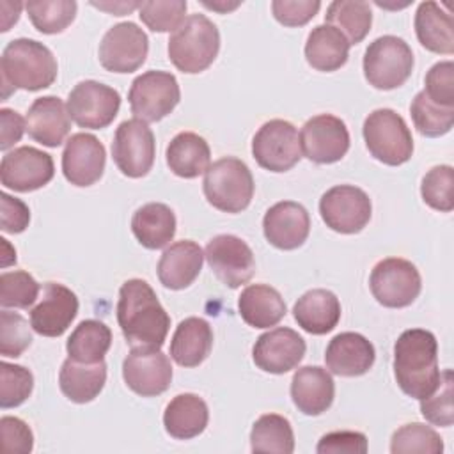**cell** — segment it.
Returning a JSON list of instances; mask_svg holds the SVG:
<instances>
[{
    "label": "cell",
    "mask_w": 454,
    "mask_h": 454,
    "mask_svg": "<svg viewBox=\"0 0 454 454\" xmlns=\"http://www.w3.org/2000/svg\"><path fill=\"white\" fill-rule=\"evenodd\" d=\"M300 147L305 158L319 165L342 160L349 149V131L346 122L332 114L310 117L301 126Z\"/></svg>",
    "instance_id": "9a60e30c"
},
{
    "label": "cell",
    "mask_w": 454,
    "mask_h": 454,
    "mask_svg": "<svg viewBox=\"0 0 454 454\" xmlns=\"http://www.w3.org/2000/svg\"><path fill=\"white\" fill-rule=\"evenodd\" d=\"M317 0H273L271 12L275 20L284 27H303L319 11Z\"/></svg>",
    "instance_id": "f907efd6"
},
{
    "label": "cell",
    "mask_w": 454,
    "mask_h": 454,
    "mask_svg": "<svg viewBox=\"0 0 454 454\" xmlns=\"http://www.w3.org/2000/svg\"><path fill=\"white\" fill-rule=\"evenodd\" d=\"M76 314V294L59 282H46L39 303L30 310V326L39 335L60 337L71 326Z\"/></svg>",
    "instance_id": "d6986e66"
},
{
    "label": "cell",
    "mask_w": 454,
    "mask_h": 454,
    "mask_svg": "<svg viewBox=\"0 0 454 454\" xmlns=\"http://www.w3.org/2000/svg\"><path fill=\"white\" fill-rule=\"evenodd\" d=\"M424 85L422 92L429 101L445 108H454V64L450 60L436 62L427 71Z\"/></svg>",
    "instance_id": "c3c4849f"
},
{
    "label": "cell",
    "mask_w": 454,
    "mask_h": 454,
    "mask_svg": "<svg viewBox=\"0 0 454 454\" xmlns=\"http://www.w3.org/2000/svg\"><path fill=\"white\" fill-rule=\"evenodd\" d=\"M165 158L168 168L177 177L184 179H193L206 174L211 165V151L207 142L193 131L177 133L168 142Z\"/></svg>",
    "instance_id": "1f68e13d"
},
{
    "label": "cell",
    "mask_w": 454,
    "mask_h": 454,
    "mask_svg": "<svg viewBox=\"0 0 454 454\" xmlns=\"http://www.w3.org/2000/svg\"><path fill=\"white\" fill-rule=\"evenodd\" d=\"M186 9L188 4L184 0L142 2L138 7V16L153 32H174L184 21Z\"/></svg>",
    "instance_id": "f6af8a7d"
},
{
    "label": "cell",
    "mask_w": 454,
    "mask_h": 454,
    "mask_svg": "<svg viewBox=\"0 0 454 454\" xmlns=\"http://www.w3.org/2000/svg\"><path fill=\"white\" fill-rule=\"evenodd\" d=\"M112 344V332L110 328L98 319H85L82 321L69 335L66 342V349L69 358L94 364L105 360Z\"/></svg>",
    "instance_id": "8d00e7d4"
},
{
    "label": "cell",
    "mask_w": 454,
    "mask_h": 454,
    "mask_svg": "<svg viewBox=\"0 0 454 454\" xmlns=\"http://www.w3.org/2000/svg\"><path fill=\"white\" fill-rule=\"evenodd\" d=\"M39 284L23 270L4 271L0 275V305L4 309H28L39 298Z\"/></svg>",
    "instance_id": "7bdbcfd3"
},
{
    "label": "cell",
    "mask_w": 454,
    "mask_h": 454,
    "mask_svg": "<svg viewBox=\"0 0 454 454\" xmlns=\"http://www.w3.org/2000/svg\"><path fill=\"white\" fill-rule=\"evenodd\" d=\"M121 108V96L115 89L83 80L76 83L67 96V114L80 128L103 129L114 122Z\"/></svg>",
    "instance_id": "4fadbf2b"
},
{
    "label": "cell",
    "mask_w": 454,
    "mask_h": 454,
    "mask_svg": "<svg viewBox=\"0 0 454 454\" xmlns=\"http://www.w3.org/2000/svg\"><path fill=\"white\" fill-rule=\"evenodd\" d=\"M90 5L92 7H98V9H101V11H106V12H110V14H114V16H124V14H128V12H131V11H135V9H138L140 7V4L138 2H105V4H98V2H90Z\"/></svg>",
    "instance_id": "11a10c76"
},
{
    "label": "cell",
    "mask_w": 454,
    "mask_h": 454,
    "mask_svg": "<svg viewBox=\"0 0 454 454\" xmlns=\"http://www.w3.org/2000/svg\"><path fill=\"white\" fill-rule=\"evenodd\" d=\"M362 133L371 156L385 165H403L413 154L411 131L392 108L372 110L364 121Z\"/></svg>",
    "instance_id": "8992f818"
},
{
    "label": "cell",
    "mask_w": 454,
    "mask_h": 454,
    "mask_svg": "<svg viewBox=\"0 0 454 454\" xmlns=\"http://www.w3.org/2000/svg\"><path fill=\"white\" fill-rule=\"evenodd\" d=\"M181 90L172 73L151 69L138 74L129 87L128 101L135 119L158 122L167 117L179 103Z\"/></svg>",
    "instance_id": "ba28073f"
},
{
    "label": "cell",
    "mask_w": 454,
    "mask_h": 454,
    "mask_svg": "<svg viewBox=\"0 0 454 454\" xmlns=\"http://www.w3.org/2000/svg\"><path fill=\"white\" fill-rule=\"evenodd\" d=\"M25 124L32 140L46 147H59L71 129V117L60 98L43 96L30 105Z\"/></svg>",
    "instance_id": "cb8c5ba5"
},
{
    "label": "cell",
    "mask_w": 454,
    "mask_h": 454,
    "mask_svg": "<svg viewBox=\"0 0 454 454\" xmlns=\"http://www.w3.org/2000/svg\"><path fill=\"white\" fill-rule=\"evenodd\" d=\"M156 142L147 122L140 119L122 121L114 135L112 158L128 177H144L154 165Z\"/></svg>",
    "instance_id": "8fae6325"
},
{
    "label": "cell",
    "mask_w": 454,
    "mask_h": 454,
    "mask_svg": "<svg viewBox=\"0 0 454 454\" xmlns=\"http://www.w3.org/2000/svg\"><path fill=\"white\" fill-rule=\"evenodd\" d=\"M254 177L245 161L225 156L209 165L204 174L202 190L207 202L223 213H241L254 197Z\"/></svg>",
    "instance_id": "5b68a950"
},
{
    "label": "cell",
    "mask_w": 454,
    "mask_h": 454,
    "mask_svg": "<svg viewBox=\"0 0 454 454\" xmlns=\"http://www.w3.org/2000/svg\"><path fill=\"white\" fill-rule=\"evenodd\" d=\"M369 287L376 301L388 309L411 305L422 289L417 266L401 257H387L376 262L369 277Z\"/></svg>",
    "instance_id": "9c48e42d"
},
{
    "label": "cell",
    "mask_w": 454,
    "mask_h": 454,
    "mask_svg": "<svg viewBox=\"0 0 454 454\" xmlns=\"http://www.w3.org/2000/svg\"><path fill=\"white\" fill-rule=\"evenodd\" d=\"M335 397V383L332 374L319 365L300 367L291 380V399L303 415L325 413Z\"/></svg>",
    "instance_id": "d4e9b609"
},
{
    "label": "cell",
    "mask_w": 454,
    "mask_h": 454,
    "mask_svg": "<svg viewBox=\"0 0 454 454\" xmlns=\"http://www.w3.org/2000/svg\"><path fill=\"white\" fill-rule=\"evenodd\" d=\"M147 34L133 21H122L108 28L99 43V62L112 73H133L147 59Z\"/></svg>",
    "instance_id": "5bb4252c"
},
{
    "label": "cell",
    "mask_w": 454,
    "mask_h": 454,
    "mask_svg": "<svg viewBox=\"0 0 454 454\" xmlns=\"http://www.w3.org/2000/svg\"><path fill=\"white\" fill-rule=\"evenodd\" d=\"M117 323L131 348L160 349L170 328V316L142 278H129L119 289Z\"/></svg>",
    "instance_id": "6da1fadb"
},
{
    "label": "cell",
    "mask_w": 454,
    "mask_h": 454,
    "mask_svg": "<svg viewBox=\"0 0 454 454\" xmlns=\"http://www.w3.org/2000/svg\"><path fill=\"white\" fill-rule=\"evenodd\" d=\"M213 330L202 317L183 319L170 340V356L181 367H197L211 353Z\"/></svg>",
    "instance_id": "f1b7e54d"
},
{
    "label": "cell",
    "mask_w": 454,
    "mask_h": 454,
    "mask_svg": "<svg viewBox=\"0 0 454 454\" xmlns=\"http://www.w3.org/2000/svg\"><path fill=\"white\" fill-rule=\"evenodd\" d=\"M0 434L5 454H28L34 449L32 429L18 417L4 415L0 419Z\"/></svg>",
    "instance_id": "681fc988"
},
{
    "label": "cell",
    "mask_w": 454,
    "mask_h": 454,
    "mask_svg": "<svg viewBox=\"0 0 454 454\" xmlns=\"http://www.w3.org/2000/svg\"><path fill=\"white\" fill-rule=\"evenodd\" d=\"M452 394H454V378L452 371L445 369L440 374V383L433 394L420 399V413L422 417L442 427H450L454 422L452 411Z\"/></svg>",
    "instance_id": "ee69618b"
},
{
    "label": "cell",
    "mask_w": 454,
    "mask_h": 454,
    "mask_svg": "<svg viewBox=\"0 0 454 454\" xmlns=\"http://www.w3.org/2000/svg\"><path fill=\"white\" fill-rule=\"evenodd\" d=\"M241 319L252 328H270L278 325L287 309L280 293L268 284H250L238 298Z\"/></svg>",
    "instance_id": "83f0119b"
},
{
    "label": "cell",
    "mask_w": 454,
    "mask_h": 454,
    "mask_svg": "<svg viewBox=\"0 0 454 454\" xmlns=\"http://www.w3.org/2000/svg\"><path fill=\"white\" fill-rule=\"evenodd\" d=\"M204 5L207 7V9H213V11H220V12H227V11H232V9H236L238 5H239V2H234V4H229V5H225L223 2H220V4H209V2H204Z\"/></svg>",
    "instance_id": "9f6ffc18"
},
{
    "label": "cell",
    "mask_w": 454,
    "mask_h": 454,
    "mask_svg": "<svg viewBox=\"0 0 454 454\" xmlns=\"http://www.w3.org/2000/svg\"><path fill=\"white\" fill-rule=\"evenodd\" d=\"M2 98L11 90H41L50 87L57 78V60L48 46L35 39H12L0 57Z\"/></svg>",
    "instance_id": "3957f363"
},
{
    "label": "cell",
    "mask_w": 454,
    "mask_h": 454,
    "mask_svg": "<svg viewBox=\"0 0 454 454\" xmlns=\"http://www.w3.org/2000/svg\"><path fill=\"white\" fill-rule=\"evenodd\" d=\"M0 206H2V231L4 232L18 234L28 227L30 209L23 200L11 197L9 193L4 192L0 195Z\"/></svg>",
    "instance_id": "f5cc1de1"
},
{
    "label": "cell",
    "mask_w": 454,
    "mask_h": 454,
    "mask_svg": "<svg viewBox=\"0 0 454 454\" xmlns=\"http://www.w3.org/2000/svg\"><path fill=\"white\" fill-rule=\"evenodd\" d=\"M252 452L291 454L294 450V433L291 422L278 413L261 415L250 431Z\"/></svg>",
    "instance_id": "74e56055"
},
{
    "label": "cell",
    "mask_w": 454,
    "mask_h": 454,
    "mask_svg": "<svg viewBox=\"0 0 454 454\" xmlns=\"http://www.w3.org/2000/svg\"><path fill=\"white\" fill-rule=\"evenodd\" d=\"M0 124H2L0 149L7 151L16 142H20V138L23 137V131H27V124H25V119L11 108L0 110Z\"/></svg>",
    "instance_id": "db71d44e"
},
{
    "label": "cell",
    "mask_w": 454,
    "mask_h": 454,
    "mask_svg": "<svg viewBox=\"0 0 454 454\" xmlns=\"http://www.w3.org/2000/svg\"><path fill=\"white\" fill-rule=\"evenodd\" d=\"M376 360L374 346L356 332L337 333L326 346L325 362L332 374L355 378L365 374Z\"/></svg>",
    "instance_id": "603a6c76"
},
{
    "label": "cell",
    "mask_w": 454,
    "mask_h": 454,
    "mask_svg": "<svg viewBox=\"0 0 454 454\" xmlns=\"http://www.w3.org/2000/svg\"><path fill=\"white\" fill-rule=\"evenodd\" d=\"M298 326L307 333L325 335L332 332L340 319V301L328 289H310L303 293L293 307Z\"/></svg>",
    "instance_id": "4316f807"
},
{
    "label": "cell",
    "mask_w": 454,
    "mask_h": 454,
    "mask_svg": "<svg viewBox=\"0 0 454 454\" xmlns=\"http://www.w3.org/2000/svg\"><path fill=\"white\" fill-rule=\"evenodd\" d=\"M204 257L218 280L231 289L250 282L255 273L252 248L234 234H218L209 239Z\"/></svg>",
    "instance_id": "e0dca14e"
},
{
    "label": "cell",
    "mask_w": 454,
    "mask_h": 454,
    "mask_svg": "<svg viewBox=\"0 0 454 454\" xmlns=\"http://www.w3.org/2000/svg\"><path fill=\"white\" fill-rule=\"evenodd\" d=\"M325 23L337 28L349 44H358L371 30L372 11L362 0H335L326 9Z\"/></svg>",
    "instance_id": "d590c367"
},
{
    "label": "cell",
    "mask_w": 454,
    "mask_h": 454,
    "mask_svg": "<svg viewBox=\"0 0 454 454\" xmlns=\"http://www.w3.org/2000/svg\"><path fill=\"white\" fill-rule=\"evenodd\" d=\"M316 450L319 454H365L367 436L358 431H332L321 436Z\"/></svg>",
    "instance_id": "816d5d0a"
},
{
    "label": "cell",
    "mask_w": 454,
    "mask_h": 454,
    "mask_svg": "<svg viewBox=\"0 0 454 454\" xmlns=\"http://www.w3.org/2000/svg\"><path fill=\"white\" fill-rule=\"evenodd\" d=\"M349 46L337 28L323 23L310 30L305 43V59L316 71L332 73L348 62Z\"/></svg>",
    "instance_id": "836d02e7"
},
{
    "label": "cell",
    "mask_w": 454,
    "mask_h": 454,
    "mask_svg": "<svg viewBox=\"0 0 454 454\" xmlns=\"http://www.w3.org/2000/svg\"><path fill=\"white\" fill-rule=\"evenodd\" d=\"M106 381L105 360L85 364L73 358H66L59 372V387L62 394L78 404L94 401L103 390Z\"/></svg>",
    "instance_id": "f546056e"
},
{
    "label": "cell",
    "mask_w": 454,
    "mask_h": 454,
    "mask_svg": "<svg viewBox=\"0 0 454 454\" xmlns=\"http://www.w3.org/2000/svg\"><path fill=\"white\" fill-rule=\"evenodd\" d=\"M369 195L353 184H337L319 199V215L326 227L340 234H356L371 220Z\"/></svg>",
    "instance_id": "7c38bea8"
},
{
    "label": "cell",
    "mask_w": 454,
    "mask_h": 454,
    "mask_svg": "<svg viewBox=\"0 0 454 454\" xmlns=\"http://www.w3.org/2000/svg\"><path fill=\"white\" fill-rule=\"evenodd\" d=\"M32 344L28 323L18 312H0V355L5 358H18Z\"/></svg>",
    "instance_id": "7dc6e473"
},
{
    "label": "cell",
    "mask_w": 454,
    "mask_h": 454,
    "mask_svg": "<svg viewBox=\"0 0 454 454\" xmlns=\"http://www.w3.org/2000/svg\"><path fill=\"white\" fill-rule=\"evenodd\" d=\"M252 156L270 172H287L301 158L298 129L284 119L264 122L252 138Z\"/></svg>",
    "instance_id": "30bf717a"
},
{
    "label": "cell",
    "mask_w": 454,
    "mask_h": 454,
    "mask_svg": "<svg viewBox=\"0 0 454 454\" xmlns=\"http://www.w3.org/2000/svg\"><path fill=\"white\" fill-rule=\"evenodd\" d=\"M122 378L135 394L154 397L170 387L172 365L161 349L131 348L122 362Z\"/></svg>",
    "instance_id": "ac0fdd59"
},
{
    "label": "cell",
    "mask_w": 454,
    "mask_h": 454,
    "mask_svg": "<svg viewBox=\"0 0 454 454\" xmlns=\"http://www.w3.org/2000/svg\"><path fill=\"white\" fill-rule=\"evenodd\" d=\"M204 252L199 243L192 239H181L165 248L158 261V278L172 291L184 289L195 282L202 270Z\"/></svg>",
    "instance_id": "484cf974"
},
{
    "label": "cell",
    "mask_w": 454,
    "mask_h": 454,
    "mask_svg": "<svg viewBox=\"0 0 454 454\" xmlns=\"http://www.w3.org/2000/svg\"><path fill=\"white\" fill-rule=\"evenodd\" d=\"M422 200L442 213L454 209V168L450 165H436L426 172L420 184Z\"/></svg>",
    "instance_id": "b9f144b4"
},
{
    "label": "cell",
    "mask_w": 454,
    "mask_h": 454,
    "mask_svg": "<svg viewBox=\"0 0 454 454\" xmlns=\"http://www.w3.org/2000/svg\"><path fill=\"white\" fill-rule=\"evenodd\" d=\"M305 348V340L298 332L278 326L257 337L252 348V358L261 371L284 374L301 362Z\"/></svg>",
    "instance_id": "44dd1931"
},
{
    "label": "cell",
    "mask_w": 454,
    "mask_h": 454,
    "mask_svg": "<svg viewBox=\"0 0 454 454\" xmlns=\"http://www.w3.org/2000/svg\"><path fill=\"white\" fill-rule=\"evenodd\" d=\"M131 231L142 247L149 250L163 248L174 239L176 215L167 204H144L133 213Z\"/></svg>",
    "instance_id": "e575fe53"
},
{
    "label": "cell",
    "mask_w": 454,
    "mask_h": 454,
    "mask_svg": "<svg viewBox=\"0 0 454 454\" xmlns=\"http://www.w3.org/2000/svg\"><path fill=\"white\" fill-rule=\"evenodd\" d=\"M25 9L35 30L60 34L74 21L78 5L74 0H34L27 2Z\"/></svg>",
    "instance_id": "f35d334b"
},
{
    "label": "cell",
    "mask_w": 454,
    "mask_h": 454,
    "mask_svg": "<svg viewBox=\"0 0 454 454\" xmlns=\"http://www.w3.org/2000/svg\"><path fill=\"white\" fill-rule=\"evenodd\" d=\"M0 406L4 410L23 404L34 388V376L23 365L0 364Z\"/></svg>",
    "instance_id": "bcb514c9"
},
{
    "label": "cell",
    "mask_w": 454,
    "mask_h": 454,
    "mask_svg": "<svg viewBox=\"0 0 454 454\" xmlns=\"http://www.w3.org/2000/svg\"><path fill=\"white\" fill-rule=\"evenodd\" d=\"M362 67L369 85L380 90H392L410 78L413 51L403 37L381 35L367 46Z\"/></svg>",
    "instance_id": "52a82bcc"
},
{
    "label": "cell",
    "mask_w": 454,
    "mask_h": 454,
    "mask_svg": "<svg viewBox=\"0 0 454 454\" xmlns=\"http://www.w3.org/2000/svg\"><path fill=\"white\" fill-rule=\"evenodd\" d=\"M410 114L417 131L429 138L449 133L454 124V108H445L429 101L422 90L411 99Z\"/></svg>",
    "instance_id": "ab89813d"
},
{
    "label": "cell",
    "mask_w": 454,
    "mask_h": 454,
    "mask_svg": "<svg viewBox=\"0 0 454 454\" xmlns=\"http://www.w3.org/2000/svg\"><path fill=\"white\" fill-rule=\"evenodd\" d=\"M106 151L92 133H74L66 140L62 151L64 177L74 186H90L105 172Z\"/></svg>",
    "instance_id": "ffe728a7"
},
{
    "label": "cell",
    "mask_w": 454,
    "mask_h": 454,
    "mask_svg": "<svg viewBox=\"0 0 454 454\" xmlns=\"http://www.w3.org/2000/svg\"><path fill=\"white\" fill-rule=\"evenodd\" d=\"M55 174L53 158L32 145L16 147L2 156L0 181L14 192H34L46 186Z\"/></svg>",
    "instance_id": "2e32d148"
},
{
    "label": "cell",
    "mask_w": 454,
    "mask_h": 454,
    "mask_svg": "<svg viewBox=\"0 0 454 454\" xmlns=\"http://www.w3.org/2000/svg\"><path fill=\"white\" fill-rule=\"evenodd\" d=\"M390 452L392 454H410V452L440 454L443 452V442L433 427L420 422H411L394 431L390 438Z\"/></svg>",
    "instance_id": "60d3db41"
},
{
    "label": "cell",
    "mask_w": 454,
    "mask_h": 454,
    "mask_svg": "<svg viewBox=\"0 0 454 454\" xmlns=\"http://www.w3.org/2000/svg\"><path fill=\"white\" fill-rule=\"evenodd\" d=\"M262 232L268 243L275 248L294 250L301 247L309 238V211L294 200L277 202L264 213Z\"/></svg>",
    "instance_id": "7402d4cb"
},
{
    "label": "cell",
    "mask_w": 454,
    "mask_h": 454,
    "mask_svg": "<svg viewBox=\"0 0 454 454\" xmlns=\"http://www.w3.org/2000/svg\"><path fill=\"white\" fill-rule=\"evenodd\" d=\"M415 34L419 43L433 51L450 55L454 51V21L436 2H422L415 12Z\"/></svg>",
    "instance_id": "d6a6232c"
},
{
    "label": "cell",
    "mask_w": 454,
    "mask_h": 454,
    "mask_svg": "<svg viewBox=\"0 0 454 454\" xmlns=\"http://www.w3.org/2000/svg\"><path fill=\"white\" fill-rule=\"evenodd\" d=\"M394 376L399 388L415 399L433 394L440 383L438 342L424 328L404 330L394 344Z\"/></svg>",
    "instance_id": "7a4b0ae2"
},
{
    "label": "cell",
    "mask_w": 454,
    "mask_h": 454,
    "mask_svg": "<svg viewBox=\"0 0 454 454\" xmlns=\"http://www.w3.org/2000/svg\"><path fill=\"white\" fill-rule=\"evenodd\" d=\"M209 420V410L202 397L197 394L176 395L163 411L165 431L176 440H190L199 436Z\"/></svg>",
    "instance_id": "4dcf8cb0"
},
{
    "label": "cell",
    "mask_w": 454,
    "mask_h": 454,
    "mask_svg": "<svg viewBox=\"0 0 454 454\" xmlns=\"http://www.w3.org/2000/svg\"><path fill=\"white\" fill-rule=\"evenodd\" d=\"M220 51V32L204 14H190L168 39L170 62L186 74L206 71Z\"/></svg>",
    "instance_id": "277c9868"
}]
</instances>
